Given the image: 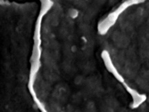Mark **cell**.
<instances>
[{
    "label": "cell",
    "instance_id": "6da1fadb",
    "mask_svg": "<svg viewBox=\"0 0 149 112\" xmlns=\"http://www.w3.org/2000/svg\"><path fill=\"white\" fill-rule=\"evenodd\" d=\"M146 0H126L124 2H123L116 10L111 13H110L107 18L102 21L99 25V31L102 35L105 34L109 31L110 28L113 26L116 22L118 17L120 14H122L124 10L130 6L132 5L137 4L144 2Z\"/></svg>",
    "mask_w": 149,
    "mask_h": 112
}]
</instances>
